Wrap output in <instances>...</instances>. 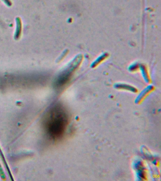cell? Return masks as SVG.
I'll use <instances>...</instances> for the list:
<instances>
[{
  "label": "cell",
  "instance_id": "1",
  "mask_svg": "<svg viewBox=\"0 0 161 181\" xmlns=\"http://www.w3.org/2000/svg\"><path fill=\"white\" fill-rule=\"evenodd\" d=\"M68 118L66 112L61 107L52 109L45 120V127L48 134L54 138L62 136L67 125Z\"/></svg>",
  "mask_w": 161,
  "mask_h": 181
},
{
  "label": "cell",
  "instance_id": "2",
  "mask_svg": "<svg viewBox=\"0 0 161 181\" xmlns=\"http://www.w3.org/2000/svg\"><path fill=\"white\" fill-rule=\"evenodd\" d=\"M4 3H5V4L8 6H11L12 5V3L11 1V0H2Z\"/></svg>",
  "mask_w": 161,
  "mask_h": 181
}]
</instances>
